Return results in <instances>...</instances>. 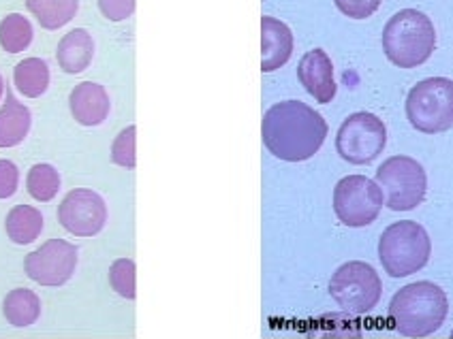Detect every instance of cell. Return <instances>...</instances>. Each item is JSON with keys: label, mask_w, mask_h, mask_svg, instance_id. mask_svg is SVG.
<instances>
[{"label": "cell", "mask_w": 453, "mask_h": 339, "mask_svg": "<svg viewBox=\"0 0 453 339\" xmlns=\"http://www.w3.org/2000/svg\"><path fill=\"white\" fill-rule=\"evenodd\" d=\"M261 137L271 156L287 162H302L323 148L327 122L316 109L302 101H282L265 111Z\"/></svg>", "instance_id": "obj_1"}, {"label": "cell", "mask_w": 453, "mask_h": 339, "mask_svg": "<svg viewBox=\"0 0 453 339\" xmlns=\"http://www.w3.org/2000/svg\"><path fill=\"white\" fill-rule=\"evenodd\" d=\"M449 299L434 282H413L400 288L389 303V324L404 337H427L445 324Z\"/></svg>", "instance_id": "obj_2"}, {"label": "cell", "mask_w": 453, "mask_h": 339, "mask_svg": "<svg viewBox=\"0 0 453 339\" xmlns=\"http://www.w3.org/2000/svg\"><path fill=\"white\" fill-rule=\"evenodd\" d=\"M383 50L389 62L400 68L423 64L436 50V30L432 19L417 9L398 11L385 23Z\"/></svg>", "instance_id": "obj_3"}, {"label": "cell", "mask_w": 453, "mask_h": 339, "mask_svg": "<svg viewBox=\"0 0 453 339\" xmlns=\"http://www.w3.org/2000/svg\"><path fill=\"white\" fill-rule=\"evenodd\" d=\"M430 256V235L415 220L389 224L378 239V260L391 277H406L421 271Z\"/></svg>", "instance_id": "obj_4"}, {"label": "cell", "mask_w": 453, "mask_h": 339, "mask_svg": "<svg viewBox=\"0 0 453 339\" xmlns=\"http://www.w3.org/2000/svg\"><path fill=\"white\" fill-rule=\"evenodd\" d=\"M406 117L415 130L425 135L453 128V81L427 77L415 83L406 96Z\"/></svg>", "instance_id": "obj_5"}, {"label": "cell", "mask_w": 453, "mask_h": 339, "mask_svg": "<svg viewBox=\"0 0 453 339\" xmlns=\"http://www.w3.org/2000/svg\"><path fill=\"white\" fill-rule=\"evenodd\" d=\"M376 184L391 211H411L425 199L427 175L411 156H391L376 168Z\"/></svg>", "instance_id": "obj_6"}, {"label": "cell", "mask_w": 453, "mask_h": 339, "mask_svg": "<svg viewBox=\"0 0 453 339\" xmlns=\"http://www.w3.org/2000/svg\"><path fill=\"white\" fill-rule=\"evenodd\" d=\"M329 295L347 313H368L383 295V282L364 260L344 262L329 280Z\"/></svg>", "instance_id": "obj_7"}, {"label": "cell", "mask_w": 453, "mask_h": 339, "mask_svg": "<svg viewBox=\"0 0 453 339\" xmlns=\"http://www.w3.org/2000/svg\"><path fill=\"white\" fill-rule=\"evenodd\" d=\"M385 205L383 190L366 175H347L333 188V211L351 228L372 224Z\"/></svg>", "instance_id": "obj_8"}, {"label": "cell", "mask_w": 453, "mask_h": 339, "mask_svg": "<svg viewBox=\"0 0 453 339\" xmlns=\"http://www.w3.org/2000/svg\"><path fill=\"white\" fill-rule=\"evenodd\" d=\"M385 145H387L385 122L370 111L351 113L342 122L336 137V150L340 158L351 164H368L376 160L383 154Z\"/></svg>", "instance_id": "obj_9"}, {"label": "cell", "mask_w": 453, "mask_h": 339, "mask_svg": "<svg viewBox=\"0 0 453 339\" xmlns=\"http://www.w3.org/2000/svg\"><path fill=\"white\" fill-rule=\"evenodd\" d=\"M77 248L64 239H50L24 258V271L41 286H62L75 273Z\"/></svg>", "instance_id": "obj_10"}, {"label": "cell", "mask_w": 453, "mask_h": 339, "mask_svg": "<svg viewBox=\"0 0 453 339\" xmlns=\"http://www.w3.org/2000/svg\"><path fill=\"white\" fill-rule=\"evenodd\" d=\"M58 220L62 228L75 237L99 235L107 222V205L99 192L75 188L62 199L58 207Z\"/></svg>", "instance_id": "obj_11"}, {"label": "cell", "mask_w": 453, "mask_h": 339, "mask_svg": "<svg viewBox=\"0 0 453 339\" xmlns=\"http://www.w3.org/2000/svg\"><path fill=\"white\" fill-rule=\"evenodd\" d=\"M297 79L306 88V92L321 105H327L336 96V79H333V64L327 52L310 50L302 56L297 64Z\"/></svg>", "instance_id": "obj_12"}, {"label": "cell", "mask_w": 453, "mask_h": 339, "mask_svg": "<svg viewBox=\"0 0 453 339\" xmlns=\"http://www.w3.org/2000/svg\"><path fill=\"white\" fill-rule=\"evenodd\" d=\"M293 54V32L284 21L261 17V70L271 72L289 62Z\"/></svg>", "instance_id": "obj_13"}, {"label": "cell", "mask_w": 453, "mask_h": 339, "mask_svg": "<svg viewBox=\"0 0 453 339\" xmlns=\"http://www.w3.org/2000/svg\"><path fill=\"white\" fill-rule=\"evenodd\" d=\"M71 113L81 126H99L109 115V96L97 81H81L69 96Z\"/></svg>", "instance_id": "obj_14"}, {"label": "cell", "mask_w": 453, "mask_h": 339, "mask_svg": "<svg viewBox=\"0 0 453 339\" xmlns=\"http://www.w3.org/2000/svg\"><path fill=\"white\" fill-rule=\"evenodd\" d=\"M92 56H94V41L90 32L83 28L66 32L56 50L58 64L69 75H77V72L86 70L92 62Z\"/></svg>", "instance_id": "obj_15"}, {"label": "cell", "mask_w": 453, "mask_h": 339, "mask_svg": "<svg viewBox=\"0 0 453 339\" xmlns=\"http://www.w3.org/2000/svg\"><path fill=\"white\" fill-rule=\"evenodd\" d=\"M32 124L30 109L21 105L15 94L7 90V101L0 107V148H15L28 137Z\"/></svg>", "instance_id": "obj_16"}, {"label": "cell", "mask_w": 453, "mask_h": 339, "mask_svg": "<svg viewBox=\"0 0 453 339\" xmlns=\"http://www.w3.org/2000/svg\"><path fill=\"white\" fill-rule=\"evenodd\" d=\"M5 228H7V235L13 244L28 246L43 231V215L37 207H32V205H15L7 215Z\"/></svg>", "instance_id": "obj_17"}, {"label": "cell", "mask_w": 453, "mask_h": 339, "mask_svg": "<svg viewBox=\"0 0 453 339\" xmlns=\"http://www.w3.org/2000/svg\"><path fill=\"white\" fill-rule=\"evenodd\" d=\"M13 83L19 94L39 99L50 88V66L43 58H24L13 68Z\"/></svg>", "instance_id": "obj_18"}, {"label": "cell", "mask_w": 453, "mask_h": 339, "mask_svg": "<svg viewBox=\"0 0 453 339\" xmlns=\"http://www.w3.org/2000/svg\"><path fill=\"white\" fill-rule=\"evenodd\" d=\"M3 313L11 326H30L37 322L41 313V301L39 297L28 288H15L5 297L3 301Z\"/></svg>", "instance_id": "obj_19"}, {"label": "cell", "mask_w": 453, "mask_h": 339, "mask_svg": "<svg viewBox=\"0 0 453 339\" xmlns=\"http://www.w3.org/2000/svg\"><path fill=\"white\" fill-rule=\"evenodd\" d=\"M79 0H26V9L47 30H58L75 17Z\"/></svg>", "instance_id": "obj_20"}, {"label": "cell", "mask_w": 453, "mask_h": 339, "mask_svg": "<svg viewBox=\"0 0 453 339\" xmlns=\"http://www.w3.org/2000/svg\"><path fill=\"white\" fill-rule=\"evenodd\" d=\"M32 23L19 13H11L0 21V45L9 54L24 52L32 43Z\"/></svg>", "instance_id": "obj_21"}, {"label": "cell", "mask_w": 453, "mask_h": 339, "mask_svg": "<svg viewBox=\"0 0 453 339\" xmlns=\"http://www.w3.org/2000/svg\"><path fill=\"white\" fill-rule=\"evenodd\" d=\"M26 188L32 199L43 201V203L52 201L58 195V190H60V175H58V171L52 164L39 162L28 171Z\"/></svg>", "instance_id": "obj_22"}, {"label": "cell", "mask_w": 453, "mask_h": 339, "mask_svg": "<svg viewBox=\"0 0 453 339\" xmlns=\"http://www.w3.org/2000/svg\"><path fill=\"white\" fill-rule=\"evenodd\" d=\"M109 284L120 297L133 301L137 297L135 290V262L130 258H118L109 269Z\"/></svg>", "instance_id": "obj_23"}, {"label": "cell", "mask_w": 453, "mask_h": 339, "mask_svg": "<svg viewBox=\"0 0 453 339\" xmlns=\"http://www.w3.org/2000/svg\"><path fill=\"white\" fill-rule=\"evenodd\" d=\"M135 135L137 130L130 124L126 126L120 135H118L111 143V162L124 168H135L137 156H135Z\"/></svg>", "instance_id": "obj_24"}, {"label": "cell", "mask_w": 453, "mask_h": 339, "mask_svg": "<svg viewBox=\"0 0 453 339\" xmlns=\"http://www.w3.org/2000/svg\"><path fill=\"white\" fill-rule=\"evenodd\" d=\"M336 7L351 19H366L376 13L380 0H333Z\"/></svg>", "instance_id": "obj_25"}, {"label": "cell", "mask_w": 453, "mask_h": 339, "mask_svg": "<svg viewBox=\"0 0 453 339\" xmlns=\"http://www.w3.org/2000/svg\"><path fill=\"white\" fill-rule=\"evenodd\" d=\"M97 5L109 21H124L135 13L137 0H97Z\"/></svg>", "instance_id": "obj_26"}, {"label": "cell", "mask_w": 453, "mask_h": 339, "mask_svg": "<svg viewBox=\"0 0 453 339\" xmlns=\"http://www.w3.org/2000/svg\"><path fill=\"white\" fill-rule=\"evenodd\" d=\"M19 181V171L15 162H11L7 158L0 160V199H9L15 195Z\"/></svg>", "instance_id": "obj_27"}, {"label": "cell", "mask_w": 453, "mask_h": 339, "mask_svg": "<svg viewBox=\"0 0 453 339\" xmlns=\"http://www.w3.org/2000/svg\"><path fill=\"white\" fill-rule=\"evenodd\" d=\"M3 92H5V79H3V75H0V96H3Z\"/></svg>", "instance_id": "obj_28"}, {"label": "cell", "mask_w": 453, "mask_h": 339, "mask_svg": "<svg viewBox=\"0 0 453 339\" xmlns=\"http://www.w3.org/2000/svg\"><path fill=\"white\" fill-rule=\"evenodd\" d=\"M451 337H453V331H451Z\"/></svg>", "instance_id": "obj_29"}]
</instances>
